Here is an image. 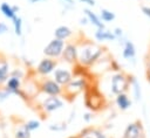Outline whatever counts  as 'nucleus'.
Here are the masks:
<instances>
[{
  "mask_svg": "<svg viewBox=\"0 0 150 138\" xmlns=\"http://www.w3.org/2000/svg\"><path fill=\"white\" fill-rule=\"evenodd\" d=\"M77 44V63L90 68L95 65L102 57L105 49L96 42L90 40H84Z\"/></svg>",
  "mask_w": 150,
  "mask_h": 138,
  "instance_id": "f257e3e1",
  "label": "nucleus"
},
{
  "mask_svg": "<svg viewBox=\"0 0 150 138\" xmlns=\"http://www.w3.org/2000/svg\"><path fill=\"white\" fill-rule=\"evenodd\" d=\"M83 104L91 112H98L105 106V97L95 83H88L83 90Z\"/></svg>",
  "mask_w": 150,
  "mask_h": 138,
  "instance_id": "f03ea898",
  "label": "nucleus"
},
{
  "mask_svg": "<svg viewBox=\"0 0 150 138\" xmlns=\"http://www.w3.org/2000/svg\"><path fill=\"white\" fill-rule=\"evenodd\" d=\"M88 83L89 82L84 77L73 76L71 81L67 85H64L62 88V95L61 96H63L64 99H67L68 102H71V101L75 99V97L79 94L83 92V90L86 89V87H87Z\"/></svg>",
  "mask_w": 150,
  "mask_h": 138,
  "instance_id": "7ed1b4c3",
  "label": "nucleus"
},
{
  "mask_svg": "<svg viewBox=\"0 0 150 138\" xmlns=\"http://www.w3.org/2000/svg\"><path fill=\"white\" fill-rule=\"evenodd\" d=\"M130 89V80L129 74L124 73L123 70L115 73L110 78V92L112 95H118L122 92H128Z\"/></svg>",
  "mask_w": 150,
  "mask_h": 138,
  "instance_id": "20e7f679",
  "label": "nucleus"
},
{
  "mask_svg": "<svg viewBox=\"0 0 150 138\" xmlns=\"http://www.w3.org/2000/svg\"><path fill=\"white\" fill-rule=\"evenodd\" d=\"M64 101L60 96H48L39 105V112L42 115H49L62 109Z\"/></svg>",
  "mask_w": 150,
  "mask_h": 138,
  "instance_id": "39448f33",
  "label": "nucleus"
},
{
  "mask_svg": "<svg viewBox=\"0 0 150 138\" xmlns=\"http://www.w3.org/2000/svg\"><path fill=\"white\" fill-rule=\"evenodd\" d=\"M38 89L39 91H41L47 96L62 95V87L59 85L53 78H48V77H42V80L38 82Z\"/></svg>",
  "mask_w": 150,
  "mask_h": 138,
  "instance_id": "423d86ee",
  "label": "nucleus"
},
{
  "mask_svg": "<svg viewBox=\"0 0 150 138\" xmlns=\"http://www.w3.org/2000/svg\"><path fill=\"white\" fill-rule=\"evenodd\" d=\"M64 44H66L64 41L54 37L43 48V55L46 57H49V58L59 60L61 57V55H62V50L64 48Z\"/></svg>",
  "mask_w": 150,
  "mask_h": 138,
  "instance_id": "0eeeda50",
  "label": "nucleus"
},
{
  "mask_svg": "<svg viewBox=\"0 0 150 138\" xmlns=\"http://www.w3.org/2000/svg\"><path fill=\"white\" fill-rule=\"evenodd\" d=\"M122 138H145L144 125L141 119H135L125 126Z\"/></svg>",
  "mask_w": 150,
  "mask_h": 138,
  "instance_id": "6e6552de",
  "label": "nucleus"
},
{
  "mask_svg": "<svg viewBox=\"0 0 150 138\" xmlns=\"http://www.w3.org/2000/svg\"><path fill=\"white\" fill-rule=\"evenodd\" d=\"M56 67H57V61L56 60L45 56L38 63V65L35 68V73L41 77H48L50 74H53V71L55 70Z\"/></svg>",
  "mask_w": 150,
  "mask_h": 138,
  "instance_id": "1a4fd4ad",
  "label": "nucleus"
},
{
  "mask_svg": "<svg viewBox=\"0 0 150 138\" xmlns=\"http://www.w3.org/2000/svg\"><path fill=\"white\" fill-rule=\"evenodd\" d=\"M60 58L62 62H66L70 65L77 63V44L75 42H67Z\"/></svg>",
  "mask_w": 150,
  "mask_h": 138,
  "instance_id": "9d476101",
  "label": "nucleus"
},
{
  "mask_svg": "<svg viewBox=\"0 0 150 138\" xmlns=\"http://www.w3.org/2000/svg\"><path fill=\"white\" fill-rule=\"evenodd\" d=\"M52 75H53V80H54L59 85H61L62 88H63L64 85H67V84L71 81V78H73V73H71V70L66 69V68H57V67H56Z\"/></svg>",
  "mask_w": 150,
  "mask_h": 138,
  "instance_id": "9b49d317",
  "label": "nucleus"
},
{
  "mask_svg": "<svg viewBox=\"0 0 150 138\" xmlns=\"http://www.w3.org/2000/svg\"><path fill=\"white\" fill-rule=\"evenodd\" d=\"M77 136L80 138H109L102 129L96 126H86L77 133Z\"/></svg>",
  "mask_w": 150,
  "mask_h": 138,
  "instance_id": "f8f14e48",
  "label": "nucleus"
},
{
  "mask_svg": "<svg viewBox=\"0 0 150 138\" xmlns=\"http://www.w3.org/2000/svg\"><path fill=\"white\" fill-rule=\"evenodd\" d=\"M122 56H123L124 60H128V61H134L135 60V57H136V47H135L132 41L127 39L122 43Z\"/></svg>",
  "mask_w": 150,
  "mask_h": 138,
  "instance_id": "ddd939ff",
  "label": "nucleus"
},
{
  "mask_svg": "<svg viewBox=\"0 0 150 138\" xmlns=\"http://www.w3.org/2000/svg\"><path fill=\"white\" fill-rule=\"evenodd\" d=\"M115 104L120 111H127L128 109L131 108V99L128 95V92H122L115 96Z\"/></svg>",
  "mask_w": 150,
  "mask_h": 138,
  "instance_id": "4468645a",
  "label": "nucleus"
},
{
  "mask_svg": "<svg viewBox=\"0 0 150 138\" xmlns=\"http://www.w3.org/2000/svg\"><path fill=\"white\" fill-rule=\"evenodd\" d=\"M83 13H84V16L88 19V22H90L94 27H96V29H102V28H105V25L104 22H102V20L100 19V16L93 12L90 8H84L83 9Z\"/></svg>",
  "mask_w": 150,
  "mask_h": 138,
  "instance_id": "2eb2a0df",
  "label": "nucleus"
},
{
  "mask_svg": "<svg viewBox=\"0 0 150 138\" xmlns=\"http://www.w3.org/2000/svg\"><path fill=\"white\" fill-rule=\"evenodd\" d=\"M73 36V30L70 27L66 26V25H61V26H57L55 29H54V37L55 39H59V40H62L66 42V40L70 39Z\"/></svg>",
  "mask_w": 150,
  "mask_h": 138,
  "instance_id": "dca6fc26",
  "label": "nucleus"
},
{
  "mask_svg": "<svg viewBox=\"0 0 150 138\" xmlns=\"http://www.w3.org/2000/svg\"><path fill=\"white\" fill-rule=\"evenodd\" d=\"M94 39L97 42H105V41H116L115 35L112 34V30H109L107 28L96 29L94 33Z\"/></svg>",
  "mask_w": 150,
  "mask_h": 138,
  "instance_id": "f3484780",
  "label": "nucleus"
},
{
  "mask_svg": "<svg viewBox=\"0 0 150 138\" xmlns=\"http://www.w3.org/2000/svg\"><path fill=\"white\" fill-rule=\"evenodd\" d=\"M11 68H9V62L5 55L0 53V84H4L9 75Z\"/></svg>",
  "mask_w": 150,
  "mask_h": 138,
  "instance_id": "a211bd4d",
  "label": "nucleus"
},
{
  "mask_svg": "<svg viewBox=\"0 0 150 138\" xmlns=\"http://www.w3.org/2000/svg\"><path fill=\"white\" fill-rule=\"evenodd\" d=\"M129 80H130V88H131L135 101H141L142 99V90H141L139 82L137 81V78L134 75H129Z\"/></svg>",
  "mask_w": 150,
  "mask_h": 138,
  "instance_id": "6ab92c4d",
  "label": "nucleus"
},
{
  "mask_svg": "<svg viewBox=\"0 0 150 138\" xmlns=\"http://www.w3.org/2000/svg\"><path fill=\"white\" fill-rule=\"evenodd\" d=\"M0 12H1L2 15H4L6 19H8V20H12L15 15H18V14L13 11L12 5H9L8 2H2V4L0 5Z\"/></svg>",
  "mask_w": 150,
  "mask_h": 138,
  "instance_id": "aec40b11",
  "label": "nucleus"
},
{
  "mask_svg": "<svg viewBox=\"0 0 150 138\" xmlns=\"http://www.w3.org/2000/svg\"><path fill=\"white\" fill-rule=\"evenodd\" d=\"M98 16L102 20V22H112L116 19V14L108 8H101Z\"/></svg>",
  "mask_w": 150,
  "mask_h": 138,
  "instance_id": "412c9836",
  "label": "nucleus"
},
{
  "mask_svg": "<svg viewBox=\"0 0 150 138\" xmlns=\"http://www.w3.org/2000/svg\"><path fill=\"white\" fill-rule=\"evenodd\" d=\"M11 21L14 28V34L16 36H21L22 35V19L19 15H15Z\"/></svg>",
  "mask_w": 150,
  "mask_h": 138,
  "instance_id": "4be33fe9",
  "label": "nucleus"
},
{
  "mask_svg": "<svg viewBox=\"0 0 150 138\" xmlns=\"http://www.w3.org/2000/svg\"><path fill=\"white\" fill-rule=\"evenodd\" d=\"M13 138H32V132H29L22 124L15 130Z\"/></svg>",
  "mask_w": 150,
  "mask_h": 138,
  "instance_id": "5701e85b",
  "label": "nucleus"
},
{
  "mask_svg": "<svg viewBox=\"0 0 150 138\" xmlns=\"http://www.w3.org/2000/svg\"><path fill=\"white\" fill-rule=\"evenodd\" d=\"M23 125H25V127H26L29 132H33V131H35V130H38V129L40 127L41 123H40V120H38V119H29V120L25 122Z\"/></svg>",
  "mask_w": 150,
  "mask_h": 138,
  "instance_id": "b1692460",
  "label": "nucleus"
},
{
  "mask_svg": "<svg viewBox=\"0 0 150 138\" xmlns=\"http://www.w3.org/2000/svg\"><path fill=\"white\" fill-rule=\"evenodd\" d=\"M67 127H68V125H67V123H64V122H62V123H54V124L48 125V129H49L50 131H54V132L64 131V130H67Z\"/></svg>",
  "mask_w": 150,
  "mask_h": 138,
  "instance_id": "393cba45",
  "label": "nucleus"
},
{
  "mask_svg": "<svg viewBox=\"0 0 150 138\" xmlns=\"http://www.w3.org/2000/svg\"><path fill=\"white\" fill-rule=\"evenodd\" d=\"M109 67H108V69H110V70H112V71H115V73H118V71H121L122 70V68H121V64L115 60V58H110L109 61Z\"/></svg>",
  "mask_w": 150,
  "mask_h": 138,
  "instance_id": "a878e982",
  "label": "nucleus"
},
{
  "mask_svg": "<svg viewBox=\"0 0 150 138\" xmlns=\"http://www.w3.org/2000/svg\"><path fill=\"white\" fill-rule=\"evenodd\" d=\"M12 95L5 89V87H2V88H0V103L1 102H5V101H7L9 97H11Z\"/></svg>",
  "mask_w": 150,
  "mask_h": 138,
  "instance_id": "bb28decb",
  "label": "nucleus"
},
{
  "mask_svg": "<svg viewBox=\"0 0 150 138\" xmlns=\"http://www.w3.org/2000/svg\"><path fill=\"white\" fill-rule=\"evenodd\" d=\"M112 34L115 35L116 40H121V39L124 37V33H123V29H122L121 27H115V28L112 29Z\"/></svg>",
  "mask_w": 150,
  "mask_h": 138,
  "instance_id": "cd10ccee",
  "label": "nucleus"
},
{
  "mask_svg": "<svg viewBox=\"0 0 150 138\" xmlns=\"http://www.w3.org/2000/svg\"><path fill=\"white\" fill-rule=\"evenodd\" d=\"M82 119H83V122H86V123H90V122L94 119V112H91V111H88V112L83 113V116H82Z\"/></svg>",
  "mask_w": 150,
  "mask_h": 138,
  "instance_id": "c85d7f7f",
  "label": "nucleus"
},
{
  "mask_svg": "<svg viewBox=\"0 0 150 138\" xmlns=\"http://www.w3.org/2000/svg\"><path fill=\"white\" fill-rule=\"evenodd\" d=\"M141 11H142V13L150 20V6H148V5H142V6H141Z\"/></svg>",
  "mask_w": 150,
  "mask_h": 138,
  "instance_id": "c756f323",
  "label": "nucleus"
},
{
  "mask_svg": "<svg viewBox=\"0 0 150 138\" xmlns=\"http://www.w3.org/2000/svg\"><path fill=\"white\" fill-rule=\"evenodd\" d=\"M8 30H9V28H8L7 23H6V22H4V21H0V35L6 34Z\"/></svg>",
  "mask_w": 150,
  "mask_h": 138,
  "instance_id": "7c9ffc66",
  "label": "nucleus"
},
{
  "mask_svg": "<svg viewBox=\"0 0 150 138\" xmlns=\"http://www.w3.org/2000/svg\"><path fill=\"white\" fill-rule=\"evenodd\" d=\"M80 1H81L82 4L89 6V7H94V6L96 5V1H95V0H80Z\"/></svg>",
  "mask_w": 150,
  "mask_h": 138,
  "instance_id": "2f4dec72",
  "label": "nucleus"
},
{
  "mask_svg": "<svg viewBox=\"0 0 150 138\" xmlns=\"http://www.w3.org/2000/svg\"><path fill=\"white\" fill-rule=\"evenodd\" d=\"M61 1H62V4L64 6H69V8H73L74 7V4H75L74 0H61Z\"/></svg>",
  "mask_w": 150,
  "mask_h": 138,
  "instance_id": "473e14b6",
  "label": "nucleus"
},
{
  "mask_svg": "<svg viewBox=\"0 0 150 138\" xmlns=\"http://www.w3.org/2000/svg\"><path fill=\"white\" fill-rule=\"evenodd\" d=\"M29 4L34 5V4H40V2H43V1H47V0H27Z\"/></svg>",
  "mask_w": 150,
  "mask_h": 138,
  "instance_id": "72a5a7b5",
  "label": "nucleus"
},
{
  "mask_svg": "<svg viewBox=\"0 0 150 138\" xmlns=\"http://www.w3.org/2000/svg\"><path fill=\"white\" fill-rule=\"evenodd\" d=\"M80 23L83 25V26L87 25V23H88V19H87L86 16H84V18H81V19H80Z\"/></svg>",
  "mask_w": 150,
  "mask_h": 138,
  "instance_id": "f704fd0d",
  "label": "nucleus"
},
{
  "mask_svg": "<svg viewBox=\"0 0 150 138\" xmlns=\"http://www.w3.org/2000/svg\"><path fill=\"white\" fill-rule=\"evenodd\" d=\"M12 7H13V11L18 14V12L20 11V7H19V6H16V5H12Z\"/></svg>",
  "mask_w": 150,
  "mask_h": 138,
  "instance_id": "c9c22d12",
  "label": "nucleus"
},
{
  "mask_svg": "<svg viewBox=\"0 0 150 138\" xmlns=\"http://www.w3.org/2000/svg\"><path fill=\"white\" fill-rule=\"evenodd\" d=\"M146 81L150 83V71H146Z\"/></svg>",
  "mask_w": 150,
  "mask_h": 138,
  "instance_id": "e433bc0d",
  "label": "nucleus"
},
{
  "mask_svg": "<svg viewBox=\"0 0 150 138\" xmlns=\"http://www.w3.org/2000/svg\"><path fill=\"white\" fill-rule=\"evenodd\" d=\"M67 138H80V137H79L77 134H75V136H68Z\"/></svg>",
  "mask_w": 150,
  "mask_h": 138,
  "instance_id": "4c0bfd02",
  "label": "nucleus"
},
{
  "mask_svg": "<svg viewBox=\"0 0 150 138\" xmlns=\"http://www.w3.org/2000/svg\"><path fill=\"white\" fill-rule=\"evenodd\" d=\"M146 68H148V71H150V61L148 62V65H146Z\"/></svg>",
  "mask_w": 150,
  "mask_h": 138,
  "instance_id": "58836bf2",
  "label": "nucleus"
},
{
  "mask_svg": "<svg viewBox=\"0 0 150 138\" xmlns=\"http://www.w3.org/2000/svg\"><path fill=\"white\" fill-rule=\"evenodd\" d=\"M138 1H139V0H138Z\"/></svg>",
  "mask_w": 150,
  "mask_h": 138,
  "instance_id": "ea45409f",
  "label": "nucleus"
}]
</instances>
